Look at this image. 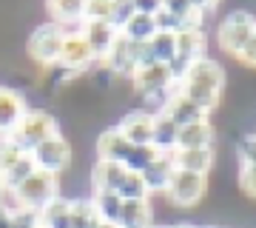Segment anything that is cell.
<instances>
[{
    "label": "cell",
    "instance_id": "1",
    "mask_svg": "<svg viewBox=\"0 0 256 228\" xmlns=\"http://www.w3.org/2000/svg\"><path fill=\"white\" fill-rule=\"evenodd\" d=\"M225 86H228V74H225V66L216 60V57H202L185 72V77L180 80V94L185 100H191L200 111H205L208 117H214L222 106V97H225Z\"/></svg>",
    "mask_w": 256,
    "mask_h": 228
},
{
    "label": "cell",
    "instance_id": "2",
    "mask_svg": "<svg viewBox=\"0 0 256 228\" xmlns=\"http://www.w3.org/2000/svg\"><path fill=\"white\" fill-rule=\"evenodd\" d=\"M57 134H63V131H60V120L46 109H32V106H28L26 114H23L20 123L14 126V131L9 134V140L23 151V154H32L40 143H46V140H52V137H57Z\"/></svg>",
    "mask_w": 256,
    "mask_h": 228
},
{
    "label": "cell",
    "instance_id": "3",
    "mask_svg": "<svg viewBox=\"0 0 256 228\" xmlns=\"http://www.w3.org/2000/svg\"><path fill=\"white\" fill-rule=\"evenodd\" d=\"M63 37L66 32L57 23L52 20H43L40 26H34L28 32V40H26V57L32 60L34 66L52 72L60 60V49H63Z\"/></svg>",
    "mask_w": 256,
    "mask_h": 228
},
{
    "label": "cell",
    "instance_id": "4",
    "mask_svg": "<svg viewBox=\"0 0 256 228\" xmlns=\"http://www.w3.org/2000/svg\"><path fill=\"white\" fill-rule=\"evenodd\" d=\"M256 32V18L248 9H230L216 23V46L228 57H236Z\"/></svg>",
    "mask_w": 256,
    "mask_h": 228
},
{
    "label": "cell",
    "instance_id": "5",
    "mask_svg": "<svg viewBox=\"0 0 256 228\" xmlns=\"http://www.w3.org/2000/svg\"><path fill=\"white\" fill-rule=\"evenodd\" d=\"M208 180L210 177L174 168L171 182H168L162 197L171 208H200L202 202H205V197H208Z\"/></svg>",
    "mask_w": 256,
    "mask_h": 228
},
{
    "label": "cell",
    "instance_id": "6",
    "mask_svg": "<svg viewBox=\"0 0 256 228\" xmlns=\"http://www.w3.org/2000/svg\"><path fill=\"white\" fill-rule=\"evenodd\" d=\"M28 157L34 160L37 171H46L52 177H63L74 163V146L66 134H57L52 140H46V143H40Z\"/></svg>",
    "mask_w": 256,
    "mask_h": 228
},
{
    "label": "cell",
    "instance_id": "7",
    "mask_svg": "<svg viewBox=\"0 0 256 228\" xmlns=\"http://www.w3.org/2000/svg\"><path fill=\"white\" fill-rule=\"evenodd\" d=\"M14 194H18V200L20 205L26 211H40V208H46L48 202L54 200L57 194H60V177H52V174L46 171H37L28 177V180H23L14 188Z\"/></svg>",
    "mask_w": 256,
    "mask_h": 228
},
{
    "label": "cell",
    "instance_id": "8",
    "mask_svg": "<svg viewBox=\"0 0 256 228\" xmlns=\"http://www.w3.org/2000/svg\"><path fill=\"white\" fill-rule=\"evenodd\" d=\"M94 66H97V60H94L92 49H88V43H86V37H82L80 32H66L57 69L72 72V74H77V77H86Z\"/></svg>",
    "mask_w": 256,
    "mask_h": 228
},
{
    "label": "cell",
    "instance_id": "9",
    "mask_svg": "<svg viewBox=\"0 0 256 228\" xmlns=\"http://www.w3.org/2000/svg\"><path fill=\"white\" fill-rule=\"evenodd\" d=\"M114 128L122 134V140H126L128 146L146 148V146H151L154 117H151V114H146L142 109H131V111H126V114L114 123Z\"/></svg>",
    "mask_w": 256,
    "mask_h": 228
},
{
    "label": "cell",
    "instance_id": "10",
    "mask_svg": "<svg viewBox=\"0 0 256 228\" xmlns=\"http://www.w3.org/2000/svg\"><path fill=\"white\" fill-rule=\"evenodd\" d=\"M102 66H106L117 80L120 77H131L140 66V43H134V40H128V37L120 35L117 43L111 46L108 57L102 60Z\"/></svg>",
    "mask_w": 256,
    "mask_h": 228
},
{
    "label": "cell",
    "instance_id": "11",
    "mask_svg": "<svg viewBox=\"0 0 256 228\" xmlns=\"http://www.w3.org/2000/svg\"><path fill=\"white\" fill-rule=\"evenodd\" d=\"M80 35L86 37V43H88V49H92L94 60H97V63H102V60L108 57L111 46L117 43L120 32L111 26L108 20H88V23H82Z\"/></svg>",
    "mask_w": 256,
    "mask_h": 228
},
{
    "label": "cell",
    "instance_id": "12",
    "mask_svg": "<svg viewBox=\"0 0 256 228\" xmlns=\"http://www.w3.org/2000/svg\"><path fill=\"white\" fill-rule=\"evenodd\" d=\"M131 148L126 140H122V134H120L114 126H106L97 134V140H94V151H97V160H106V163H117L126 168L128 157H131Z\"/></svg>",
    "mask_w": 256,
    "mask_h": 228
},
{
    "label": "cell",
    "instance_id": "13",
    "mask_svg": "<svg viewBox=\"0 0 256 228\" xmlns=\"http://www.w3.org/2000/svg\"><path fill=\"white\" fill-rule=\"evenodd\" d=\"M171 160H174V168H180V171L210 177L216 168V148H176Z\"/></svg>",
    "mask_w": 256,
    "mask_h": 228
},
{
    "label": "cell",
    "instance_id": "14",
    "mask_svg": "<svg viewBox=\"0 0 256 228\" xmlns=\"http://www.w3.org/2000/svg\"><path fill=\"white\" fill-rule=\"evenodd\" d=\"M28 103L14 86H0V137H9L20 117L26 114Z\"/></svg>",
    "mask_w": 256,
    "mask_h": 228
},
{
    "label": "cell",
    "instance_id": "15",
    "mask_svg": "<svg viewBox=\"0 0 256 228\" xmlns=\"http://www.w3.org/2000/svg\"><path fill=\"white\" fill-rule=\"evenodd\" d=\"M48 20L63 32H80L86 23V0H52L46 3Z\"/></svg>",
    "mask_w": 256,
    "mask_h": 228
},
{
    "label": "cell",
    "instance_id": "16",
    "mask_svg": "<svg viewBox=\"0 0 256 228\" xmlns=\"http://www.w3.org/2000/svg\"><path fill=\"white\" fill-rule=\"evenodd\" d=\"M128 80H131V86H134V91H137L140 97L142 94H154V91H165L174 86L171 74H168V66H160V63L140 66Z\"/></svg>",
    "mask_w": 256,
    "mask_h": 228
},
{
    "label": "cell",
    "instance_id": "17",
    "mask_svg": "<svg viewBox=\"0 0 256 228\" xmlns=\"http://www.w3.org/2000/svg\"><path fill=\"white\" fill-rule=\"evenodd\" d=\"M171 174H174V160H171V154H156L140 171V177H142V182H146V188H148V197L151 194H165L168 182H171Z\"/></svg>",
    "mask_w": 256,
    "mask_h": 228
},
{
    "label": "cell",
    "instance_id": "18",
    "mask_svg": "<svg viewBox=\"0 0 256 228\" xmlns=\"http://www.w3.org/2000/svg\"><path fill=\"white\" fill-rule=\"evenodd\" d=\"M117 228H154V208L148 200H126L114 219Z\"/></svg>",
    "mask_w": 256,
    "mask_h": 228
},
{
    "label": "cell",
    "instance_id": "19",
    "mask_svg": "<svg viewBox=\"0 0 256 228\" xmlns=\"http://www.w3.org/2000/svg\"><path fill=\"white\" fill-rule=\"evenodd\" d=\"M216 126L208 120L202 123H194V126L180 128L176 134V148H216Z\"/></svg>",
    "mask_w": 256,
    "mask_h": 228
},
{
    "label": "cell",
    "instance_id": "20",
    "mask_svg": "<svg viewBox=\"0 0 256 228\" xmlns=\"http://www.w3.org/2000/svg\"><path fill=\"white\" fill-rule=\"evenodd\" d=\"M122 177H126V168H122V165L106 163V160H94L92 174H88V180H92V191H114L117 194Z\"/></svg>",
    "mask_w": 256,
    "mask_h": 228
},
{
    "label": "cell",
    "instance_id": "21",
    "mask_svg": "<svg viewBox=\"0 0 256 228\" xmlns=\"http://www.w3.org/2000/svg\"><path fill=\"white\" fill-rule=\"evenodd\" d=\"M37 222L43 228H72V197L57 194L46 208L37 211Z\"/></svg>",
    "mask_w": 256,
    "mask_h": 228
},
{
    "label": "cell",
    "instance_id": "22",
    "mask_svg": "<svg viewBox=\"0 0 256 228\" xmlns=\"http://www.w3.org/2000/svg\"><path fill=\"white\" fill-rule=\"evenodd\" d=\"M165 117L171 120L176 128H185V126H194V123L208 120V114L200 111L191 100H185L182 94H180V89H176L174 97H171V103H168V109H165Z\"/></svg>",
    "mask_w": 256,
    "mask_h": 228
},
{
    "label": "cell",
    "instance_id": "23",
    "mask_svg": "<svg viewBox=\"0 0 256 228\" xmlns=\"http://www.w3.org/2000/svg\"><path fill=\"white\" fill-rule=\"evenodd\" d=\"M176 134H180V128L165 117V114H156L154 131H151V148H154L156 154H174L176 151Z\"/></svg>",
    "mask_w": 256,
    "mask_h": 228
},
{
    "label": "cell",
    "instance_id": "24",
    "mask_svg": "<svg viewBox=\"0 0 256 228\" xmlns=\"http://www.w3.org/2000/svg\"><path fill=\"white\" fill-rule=\"evenodd\" d=\"M120 35L128 37V40H134V43H148V40L156 35L154 15H151V12H142V9H140V3H137V15H134V18L122 26V32H120Z\"/></svg>",
    "mask_w": 256,
    "mask_h": 228
},
{
    "label": "cell",
    "instance_id": "25",
    "mask_svg": "<svg viewBox=\"0 0 256 228\" xmlns=\"http://www.w3.org/2000/svg\"><path fill=\"white\" fill-rule=\"evenodd\" d=\"M88 202H92V208L97 211V217H100L102 222H114L117 214H120V205H122V200H120L114 191H92Z\"/></svg>",
    "mask_w": 256,
    "mask_h": 228
},
{
    "label": "cell",
    "instance_id": "26",
    "mask_svg": "<svg viewBox=\"0 0 256 228\" xmlns=\"http://www.w3.org/2000/svg\"><path fill=\"white\" fill-rule=\"evenodd\" d=\"M176 35H168V32H156L151 40H148V49H151V57L154 63L160 66H168L171 60L176 57Z\"/></svg>",
    "mask_w": 256,
    "mask_h": 228
},
{
    "label": "cell",
    "instance_id": "27",
    "mask_svg": "<svg viewBox=\"0 0 256 228\" xmlns=\"http://www.w3.org/2000/svg\"><path fill=\"white\" fill-rule=\"evenodd\" d=\"M100 222L88 197H72V228H97Z\"/></svg>",
    "mask_w": 256,
    "mask_h": 228
},
{
    "label": "cell",
    "instance_id": "28",
    "mask_svg": "<svg viewBox=\"0 0 256 228\" xmlns=\"http://www.w3.org/2000/svg\"><path fill=\"white\" fill-rule=\"evenodd\" d=\"M117 197L122 202L126 200H148V188H146V182H142V177L134 171H126V177H122V182H120V188H117Z\"/></svg>",
    "mask_w": 256,
    "mask_h": 228
},
{
    "label": "cell",
    "instance_id": "29",
    "mask_svg": "<svg viewBox=\"0 0 256 228\" xmlns=\"http://www.w3.org/2000/svg\"><path fill=\"white\" fill-rule=\"evenodd\" d=\"M32 174H34V160H32L28 154H23V157L18 160V163H14V165L9 168V171L3 174V188H12V191H14L20 182L28 180Z\"/></svg>",
    "mask_w": 256,
    "mask_h": 228
},
{
    "label": "cell",
    "instance_id": "30",
    "mask_svg": "<svg viewBox=\"0 0 256 228\" xmlns=\"http://www.w3.org/2000/svg\"><path fill=\"white\" fill-rule=\"evenodd\" d=\"M236 191L245 197L248 202H254L256 205V165H236Z\"/></svg>",
    "mask_w": 256,
    "mask_h": 228
},
{
    "label": "cell",
    "instance_id": "31",
    "mask_svg": "<svg viewBox=\"0 0 256 228\" xmlns=\"http://www.w3.org/2000/svg\"><path fill=\"white\" fill-rule=\"evenodd\" d=\"M234 157H236V165H256V131L242 134L234 143Z\"/></svg>",
    "mask_w": 256,
    "mask_h": 228
},
{
    "label": "cell",
    "instance_id": "32",
    "mask_svg": "<svg viewBox=\"0 0 256 228\" xmlns=\"http://www.w3.org/2000/svg\"><path fill=\"white\" fill-rule=\"evenodd\" d=\"M134 15H137V3H134V0H111L108 23L117 29V32H122V26H126Z\"/></svg>",
    "mask_w": 256,
    "mask_h": 228
},
{
    "label": "cell",
    "instance_id": "33",
    "mask_svg": "<svg viewBox=\"0 0 256 228\" xmlns=\"http://www.w3.org/2000/svg\"><path fill=\"white\" fill-rule=\"evenodd\" d=\"M20 157H23V151H20V148L12 143L9 137H0V177L9 171V168L18 163Z\"/></svg>",
    "mask_w": 256,
    "mask_h": 228
},
{
    "label": "cell",
    "instance_id": "34",
    "mask_svg": "<svg viewBox=\"0 0 256 228\" xmlns=\"http://www.w3.org/2000/svg\"><path fill=\"white\" fill-rule=\"evenodd\" d=\"M156 157V151L151 146H146V148H131V157H128V163H126V171H134V174H140L142 168H146L151 160Z\"/></svg>",
    "mask_w": 256,
    "mask_h": 228
},
{
    "label": "cell",
    "instance_id": "35",
    "mask_svg": "<svg viewBox=\"0 0 256 228\" xmlns=\"http://www.w3.org/2000/svg\"><path fill=\"white\" fill-rule=\"evenodd\" d=\"M111 15V0L100 3V0H86V23L88 20H108Z\"/></svg>",
    "mask_w": 256,
    "mask_h": 228
},
{
    "label": "cell",
    "instance_id": "36",
    "mask_svg": "<svg viewBox=\"0 0 256 228\" xmlns=\"http://www.w3.org/2000/svg\"><path fill=\"white\" fill-rule=\"evenodd\" d=\"M234 60H236L239 66H245V69H256V32H254V37L248 40V46L234 57Z\"/></svg>",
    "mask_w": 256,
    "mask_h": 228
},
{
    "label": "cell",
    "instance_id": "37",
    "mask_svg": "<svg viewBox=\"0 0 256 228\" xmlns=\"http://www.w3.org/2000/svg\"><path fill=\"white\" fill-rule=\"evenodd\" d=\"M171 228H200V222H194V219H180V222H171Z\"/></svg>",
    "mask_w": 256,
    "mask_h": 228
},
{
    "label": "cell",
    "instance_id": "38",
    "mask_svg": "<svg viewBox=\"0 0 256 228\" xmlns=\"http://www.w3.org/2000/svg\"><path fill=\"white\" fill-rule=\"evenodd\" d=\"M0 228H12V214L0 208Z\"/></svg>",
    "mask_w": 256,
    "mask_h": 228
},
{
    "label": "cell",
    "instance_id": "39",
    "mask_svg": "<svg viewBox=\"0 0 256 228\" xmlns=\"http://www.w3.org/2000/svg\"><path fill=\"white\" fill-rule=\"evenodd\" d=\"M154 228H171V222H154Z\"/></svg>",
    "mask_w": 256,
    "mask_h": 228
},
{
    "label": "cell",
    "instance_id": "40",
    "mask_svg": "<svg viewBox=\"0 0 256 228\" xmlns=\"http://www.w3.org/2000/svg\"><path fill=\"white\" fill-rule=\"evenodd\" d=\"M97 228H117V225H114V222H100Z\"/></svg>",
    "mask_w": 256,
    "mask_h": 228
},
{
    "label": "cell",
    "instance_id": "41",
    "mask_svg": "<svg viewBox=\"0 0 256 228\" xmlns=\"http://www.w3.org/2000/svg\"><path fill=\"white\" fill-rule=\"evenodd\" d=\"M200 228H225V225H216V222H208V225H200Z\"/></svg>",
    "mask_w": 256,
    "mask_h": 228
},
{
    "label": "cell",
    "instance_id": "42",
    "mask_svg": "<svg viewBox=\"0 0 256 228\" xmlns=\"http://www.w3.org/2000/svg\"><path fill=\"white\" fill-rule=\"evenodd\" d=\"M0 191H3V177H0Z\"/></svg>",
    "mask_w": 256,
    "mask_h": 228
},
{
    "label": "cell",
    "instance_id": "43",
    "mask_svg": "<svg viewBox=\"0 0 256 228\" xmlns=\"http://www.w3.org/2000/svg\"><path fill=\"white\" fill-rule=\"evenodd\" d=\"M37 228H43V225H37Z\"/></svg>",
    "mask_w": 256,
    "mask_h": 228
}]
</instances>
